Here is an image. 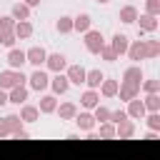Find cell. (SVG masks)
<instances>
[{"label":"cell","mask_w":160,"mask_h":160,"mask_svg":"<svg viewBox=\"0 0 160 160\" xmlns=\"http://www.w3.org/2000/svg\"><path fill=\"white\" fill-rule=\"evenodd\" d=\"M28 82V75L22 72V70H2L0 72V88L2 90H10V88H15V85H25Z\"/></svg>","instance_id":"6da1fadb"},{"label":"cell","mask_w":160,"mask_h":160,"mask_svg":"<svg viewBox=\"0 0 160 160\" xmlns=\"http://www.w3.org/2000/svg\"><path fill=\"white\" fill-rule=\"evenodd\" d=\"M28 85H30V90L42 92V90H48V88H50V75H48L45 70L35 68V70L30 72V78H28Z\"/></svg>","instance_id":"7a4b0ae2"},{"label":"cell","mask_w":160,"mask_h":160,"mask_svg":"<svg viewBox=\"0 0 160 160\" xmlns=\"http://www.w3.org/2000/svg\"><path fill=\"white\" fill-rule=\"evenodd\" d=\"M82 35H85V50H88V52H92V55H98V52H100V48L105 45L102 32H100V30H85Z\"/></svg>","instance_id":"3957f363"},{"label":"cell","mask_w":160,"mask_h":160,"mask_svg":"<svg viewBox=\"0 0 160 160\" xmlns=\"http://www.w3.org/2000/svg\"><path fill=\"white\" fill-rule=\"evenodd\" d=\"M45 65H48V70H52V72H62V70L68 68V58H65L62 52H48V55H45Z\"/></svg>","instance_id":"277c9868"},{"label":"cell","mask_w":160,"mask_h":160,"mask_svg":"<svg viewBox=\"0 0 160 160\" xmlns=\"http://www.w3.org/2000/svg\"><path fill=\"white\" fill-rule=\"evenodd\" d=\"M45 48H40V45H32L30 50H25V62H30L32 68H40V65H45Z\"/></svg>","instance_id":"5b68a950"},{"label":"cell","mask_w":160,"mask_h":160,"mask_svg":"<svg viewBox=\"0 0 160 160\" xmlns=\"http://www.w3.org/2000/svg\"><path fill=\"white\" fill-rule=\"evenodd\" d=\"M8 65L12 68V70H22V65H25V50H20V48H8Z\"/></svg>","instance_id":"8992f818"},{"label":"cell","mask_w":160,"mask_h":160,"mask_svg":"<svg viewBox=\"0 0 160 160\" xmlns=\"http://www.w3.org/2000/svg\"><path fill=\"white\" fill-rule=\"evenodd\" d=\"M62 72L68 75V82L70 85H82L85 82V68L82 65H68Z\"/></svg>","instance_id":"52a82bcc"},{"label":"cell","mask_w":160,"mask_h":160,"mask_svg":"<svg viewBox=\"0 0 160 160\" xmlns=\"http://www.w3.org/2000/svg\"><path fill=\"white\" fill-rule=\"evenodd\" d=\"M135 135V122L130 120V118H125V120H120L118 125H115V138H120V140H130Z\"/></svg>","instance_id":"ba28073f"},{"label":"cell","mask_w":160,"mask_h":160,"mask_svg":"<svg viewBox=\"0 0 160 160\" xmlns=\"http://www.w3.org/2000/svg\"><path fill=\"white\" fill-rule=\"evenodd\" d=\"M50 88H52V95H65L70 82H68V75L65 72H55V78H50Z\"/></svg>","instance_id":"9c48e42d"},{"label":"cell","mask_w":160,"mask_h":160,"mask_svg":"<svg viewBox=\"0 0 160 160\" xmlns=\"http://www.w3.org/2000/svg\"><path fill=\"white\" fill-rule=\"evenodd\" d=\"M125 112H128V118H132V120H142V115H145L148 110H145L142 100H138V95H135L132 100H128V108H125Z\"/></svg>","instance_id":"30bf717a"},{"label":"cell","mask_w":160,"mask_h":160,"mask_svg":"<svg viewBox=\"0 0 160 160\" xmlns=\"http://www.w3.org/2000/svg\"><path fill=\"white\" fill-rule=\"evenodd\" d=\"M75 125H78V130H82V132H88V130H92L98 122H95V118H92V112H75Z\"/></svg>","instance_id":"8fae6325"},{"label":"cell","mask_w":160,"mask_h":160,"mask_svg":"<svg viewBox=\"0 0 160 160\" xmlns=\"http://www.w3.org/2000/svg\"><path fill=\"white\" fill-rule=\"evenodd\" d=\"M135 22H140V32H155L158 30V15H148V12H138V20Z\"/></svg>","instance_id":"7c38bea8"},{"label":"cell","mask_w":160,"mask_h":160,"mask_svg":"<svg viewBox=\"0 0 160 160\" xmlns=\"http://www.w3.org/2000/svg\"><path fill=\"white\" fill-rule=\"evenodd\" d=\"M142 68L140 65H130V68H125V72H122V82H132V85H138L140 88V82H142Z\"/></svg>","instance_id":"4fadbf2b"},{"label":"cell","mask_w":160,"mask_h":160,"mask_svg":"<svg viewBox=\"0 0 160 160\" xmlns=\"http://www.w3.org/2000/svg\"><path fill=\"white\" fill-rule=\"evenodd\" d=\"M128 45H130V40H128V35H122V32H115V35L110 38V48L118 52V58L128 52Z\"/></svg>","instance_id":"5bb4252c"},{"label":"cell","mask_w":160,"mask_h":160,"mask_svg":"<svg viewBox=\"0 0 160 160\" xmlns=\"http://www.w3.org/2000/svg\"><path fill=\"white\" fill-rule=\"evenodd\" d=\"M25 100H28V88H25V85H15V88L8 90V102H12V105H22Z\"/></svg>","instance_id":"9a60e30c"},{"label":"cell","mask_w":160,"mask_h":160,"mask_svg":"<svg viewBox=\"0 0 160 160\" xmlns=\"http://www.w3.org/2000/svg\"><path fill=\"white\" fill-rule=\"evenodd\" d=\"M98 102H100V92H98L95 88H88V90L80 95V105H82L85 110H92Z\"/></svg>","instance_id":"2e32d148"},{"label":"cell","mask_w":160,"mask_h":160,"mask_svg":"<svg viewBox=\"0 0 160 160\" xmlns=\"http://www.w3.org/2000/svg\"><path fill=\"white\" fill-rule=\"evenodd\" d=\"M12 32H15L18 40H28V38L32 35V22H30V20H15Z\"/></svg>","instance_id":"e0dca14e"},{"label":"cell","mask_w":160,"mask_h":160,"mask_svg":"<svg viewBox=\"0 0 160 160\" xmlns=\"http://www.w3.org/2000/svg\"><path fill=\"white\" fill-rule=\"evenodd\" d=\"M130 60H135V62H140V60H145V42L142 40H135V42H130L128 45V52H125Z\"/></svg>","instance_id":"ac0fdd59"},{"label":"cell","mask_w":160,"mask_h":160,"mask_svg":"<svg viewBox=\"0 0 160 160\" xmlns=\"http://www.w3.org/2000/svg\"><path fill=\"white\" fill-rule=\"evenodd\" d=\"M138 92H140V88H138V85H132V82H120V85H118V98H120V100H125V102H128V100H132Z\"/></svg>","instance_id":"d6986e66"},{"label":"cell","mask_w":160,"mask_h":160,"mask_svg":"<svg viewBox=\"0 0 160 160\" xmlns=\"http://www.w3.org/2000/svg\"><path fill=\"white\" fill-rule=\"evenodd\" d=\"M55 108H58V98H55V95H42V98H40V105H38V110H40L42 115H50V112H55Z\"/></svg>","instance_id":"ffe728a7"},{"label":"cell","mask_w":160,"mask_h":160,"mask_svg":"<svg viewBox=\"0 0 160 160\" xmlns=\"http://www.w3.org/2000/svg\"><path fill=\"white\" fill-rule=\"evenodd\" d=\"M55 112L60 115V120H72L75 112H78V105H75V102H60V105L55 108Z\"/></svg>","instance_id":"44dd1931"},{"label":"cell","mask_w":160,"mask_h":160,"mask_svg":"<svg viewBox=\"0 0 160 160\" xmlns=\"http://www.w3.org/2000/svg\"><path fill=\"white\" fill-rule=\"evenodd\" d=\"M20 118H22V122H35V120L40 118L38 105H28V102H22V108H20Z\"/></svg>","instance_id":"7402d4cb"},{"label":"cell","mask_w":160,"mask_h":160,"mask_svg":"<svg viewBox=\"0 0 160 160\" xmlns=\"http://www.w3.org/2000/svg\"><path fill=\"white\" fill-rule=\"evenodd\" d=\"M90 25H92V18H90L88 12H80L78 18H72V30H78V32L90 30Z\"/></svg>","instance_id":"603a6c76"},{"label":"cell","mask_w":160,"mask_h":160,"mask_svg":"<svg viewBox=\"0 0 160 160\" xmlns=\"http://www.w3.org/2000/svg\"><path fill=\"white\" fill-rule=\"evenodd\" d=\"M118 80H110V78H102V82H100V92H102V98H115L118 95Z\"/></svg>","instance_id":"cb8c5ba5"},{"label":"cell","mask_w":160,"mask_h":160,"mask_svg":"<svg viewBox=\"0 0 160 160\" xmlns=\"http://www.w3.org/2000/svg\"><path fill=\"white\" fill-rule=\"evenodd\" d=\"M102 78H105V75H102L98 68H95V70H85V85H88V88H95V90H98L100 82H102Z\"/></svg>","instance_id":"d4e9b609"},{"label":"cell","mask_w":160,"mask_h":160,"mask_svg":"<svg viewBox=\"0 0 160 160\" xmlns=\"http://www.w3.org/2000/svg\"><path fill=\"white\" fill-rule=\"evenodd\" d=\"M10 15H12L15 20H30V8H28L25 2H15V5L10 8Z\"/></svg>","instance_id":"484cf974"},{"label":"cell","mask_w":160,"mask_h":160,"mask_svg":"<svg viewBox=\"0 0 160 160\" xmlns=\"http://www.w3.org/2000/svg\"><path fill=\"white\" fill-rule=\"evenodd\" d=\"M135 20H138V8H135V5H125V8L120 10V22L132 25Z\"/></svg>","instance_id":"4316f807"},{"label":"cell","mask_w":160,"mask_h":160,"mask_svg":"<svg viewBox=\"0 0 160 160\" xmlns=\"http://www.w3.org/2000/svg\"><path fill=\"white\" fill-rule=\"evenodd\" d=\"M142 105H145L148 112H158V110H160V95H158V92H145Z\"/></svg>","instance_id":"83f0119b"},{"label":"cell","mask_w":160,"mask_h":160,"mask_svg":"<svg viewBox=\"0 0 160 160\" xmlns=\"http://www.w3.org/2000/svg\"><path fill=\"white\" fill-rule=\"evenodd\" d=\"M55 30H58L60 35H68V32H72V18H68V15H60V18H58V22H55Z\"/></svg>","instance_id":"f1b7e54d"},{"label":"cell","mask_w":160,"mask_h":160,"mask_svg":"<svg viewBox=\"0 0 160 160\" xmlns=\"http://www.w3.org/2000/svg\"><path fill=\"white\" fill-rule=\"evenodd\" d=\"M145 42V60L160 55V40H142Z\"/></svg>","instance_id":"f546056e"},{"label":"cell","mask_w":160,"mask_h":160,"mask_svg":"<svg viewBox=\"0 0 160 160\" xmlns=\"http://www.w3.org/2000/svg\"><path fill=\"white\" fill-rule=\"evenodd\" d=\"M98 138H102V140H112V138H115V122H110V120L100 122V132H98Z\"/></svg>","instance_id":"4dcf8cb0"},{"label":"cell","mask_w":160,"mask_h":160,"mask_svg":"<svg viewBox=\"0 0 160 160\" xmlns=\"http://www.w3.org/2000/svg\"><path fill=\"white\" fill-rule=\"evenodd\" d=\"M92 118H95V122H105V120H110V108H105V105H95L92 108Z\"/></svg>","instance_id":"1f68e13d"},{"label":"cell","mask_w":160,"mask_h":160,"mask_svg":"<svg viewBox=\"0 0 160 160\" xmlns=\"http://www.w3.org/2000/svg\"><path fill=\"white\" fill-rule=\"evenodd\" d=\"M142 118H145V125L150 130H160V110L158 112H145Z\"/></svg>","instance_id":"d6a6232c"},{"label":"cell","mask_w":160,"mask_h":160,"mask_svg":"<svg viewBox=\"0 0 160 160\" xmlns=\"http://www.w3.org/2000/svg\"><path fill=\"white\" fill-rule=\"evenodd\" d=\"M5 122H8L10 135H12V132H18V130L22 128V118H20V115H5Z\"/></svg>","instance_id":"836d02e7"},{"label":"cell","mask_w":160,"mask_h":160,"mask_svg":"<svg viewBox=\"0 0 160 160\" xmlns=\"http://www.w3.org/2000/svg\"><path fill=\"white\" fill-rule=\"evenodd\" d=\"M98 55H100V58H102L105 62H115V60H118V52H115V50H112L110 45H102Z\"/></svg>","instance_id":"e575fe53"},{"label":"cell","mask_w":160,"mask_h":160,"mask_svg":"<svg viewBox=\"0 0 160 160\" xmlns=\"http://www.w3.org/2000/svg\"><path fill=\"white\" fill-rule=\"evenodd\" d=\"M140 90H142V92H160V80H145V78H142Z\"/></svg>","instance_id":"d590c367"},{"label":"cell","mask_w":160,"mask_h":160,"mask_svg":"<svg viewBox=\"0 0 160 160\" xmlns=\"http://www.w3.org/2000/svg\"><path fill=\"white\" fill-rule=\"evenodd\" d=\"M15 28V18L12 15H2L0 18V32H12Z\"/></svg>","instance_id":"8d00e7d4"},{"label":"cell","mask_w":160,"mask_h":160,"mask_svg":"<svg viewBox=\"0 0 160 160\" xmlns=\"http://www.w3.org/2000/svg\"><path fill=\"white\" fill-rule=\"evenodd\" d=\"M15 42H18L15 32H0V45L2 48H15Z\"/></svg>","instance_id":"74e56055"},{"label":"cell","mask_w":160,"mask_h":160,"mask_svg":"<svg viewBox=\"0 0 160 160\" xmlns=\"http://www.w3.org/2000/svg\"><path fill=\"white\" fill-rule=\"evenodd\" d=\"M145 12L148 15H160V0H145Z\"/></svg>","instance_id":"f35d334b"},{"label":"cell","mask_w":160,"mask_h":160,"mask_svg":"<svg viewBox=\"0 0 160 160\" xmlns=\"http://www.w3.org/2000/svg\"><path fill=\"white\" fill-rule=\"evenodd\" d=\"M125 118H128V112H125L122 108H120V110H110V122H115V125H118V122H120V120H125Z\"/></svg>","instance_id":"ab89813d"},{"label":"cell","mask_w":160,"mask_h":160,"mask_svg":"<svg viewBox=\"0 0 160 160\" xmlns=\"http://www.w3.org/2000/svg\"><path fill=\"white\" fill-rule=\"evenodd\" d=\"M8 135H10L8 122H5V118H0V140H2V138H8Z\"/></svg>","instance_id":"60d3db41"},{"label":"cell","mask_w":160,"mask_h":160,"mask_svg":"<svg viewBox=\"0 0 160 160\" xmlns=\"http://www.w3.org/2000/svg\"><path fill=\"white\" fill-rule=\"evenodd\" d=\"M12 138H15V140H28L30 135H28V130H22V128H20L18 132H12Z\"/></svg>","instance_id":"b9f144b4"},{"label":"cell","mask_w":160,"mask_h":160,"mask_svg":"<svg viewBox=\"0 0 160 160\" xmlns=\"http://www.w3.org/2000/svg\"><path fill=\"white\" fill-rule=\"evenodd\" d=\"M2 105H8V90L0 88V108H2Z\"/></svg>","instance_id":"7bdbcfd3"},{"label":"cell","mask_w":160,"mask_h":160,"mask_svg":"<svg viewBox=\"0 0 160 160\" xmlns=\"http://www.w3.org/2000/svg\"><path fill=\"white\" fill-rule=\"evenodd\" d=\"M145 140H150V142H152V140H158V130H150V132L145 135Z\"/></svg>","instance_id":"ee69618b"},{"label":"cell","mask_w":160,"mask_h":160,"mask_svg":"<svg viewBox=\"0 0 160 160\" xmlns=\"http://www.w3.org/2000/svg\"><path fill=\"white\" fill-rule=\"evenodd\" d=\"M22 2H25L28 8H38V5H40V0H22Z\"/></svg>","instance_id":"f6af8a7d"},{"label":"cell","mask_w":160,"mask_h":160,"mask_svg":"<svg viewBox=\"0 0 160 160\" xmlns=\"http://www.w3.org/2000/svg\"><path fill=\"white\" fill-rule=\"evenodd\" d=\"M98 2H100V5H105V2H110V0H98Z\"/></svg>","instance_id":"bcb514c9"}]
</instances>
